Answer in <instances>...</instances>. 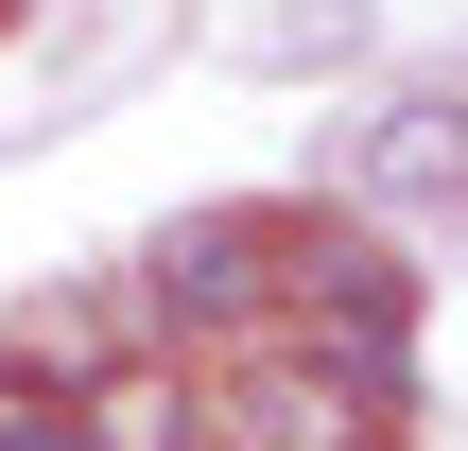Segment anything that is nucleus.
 Returning a JSON list of instances; mask_svg holds the SVG:
<instances>
[{"instance_id":"obj_1","label":"nucleus","mask_w":468,"mask_h":451,"mask_svg":"<svg viewBox=\"0 0 468 451\" xmlns=\"http://www.w3.org/2000/svg\"><path fill=\"white\" fill-rule=\"evenodd\" d=\"M278 313H295V209H174V226L139 243V348L226 365V348H261Z\"/></svg>"},{"instance_id":"obj_2","label":"nucleus","mask_w":468,"mask_h":451,"mask_svg":"<svg viewBox=\"0 0 468 451\" xmlns=\"http://www.w3.org/2000/svg\"><path fill=\"white\" fill-rule=\"evenodd\" d=\"M208 451H399V417L313 348V330H261L208 365Z\"/></svg>"},{"instance_id":"obj_3","label":"nucleus","mask_w":468,"mask_h":451,"mask_svg":"<svg viewBox=\"0 0 468 451\" xmlns=\"http://www.w3.org/2000/svg\"><path fill=\"white\" fill-rule=\"evenodd\" d=\"M347 191L382 226H468V87H399L365 139H347Z\"/></svg>"},{"instance_id":"obj_4","label":"nucleus","mask_w":468,"mask_h":451,"mask_svg":"<svg viewBox=\"0 0 468 451\" xmlns=\"http://www.w3.org/2000/svg\"><path fill=\"white\" fill-rule=\"evenodd\" d=\"M69 451H208V365L191 348H122L69 382Z\"/></svg>"},{"instance_id":"obj_5","label":"nucleus","mask_w":468,"mask_h":451,"mask_svg":"<svg viewBox=\"0 0 468 451\" xmlns=\"http://www.w3.org/2000/svg\"><path fill=\"white\" fill-rule=\"evenodd\" d=\"M365 52H382V0H243V17H226V70H261V87L365 70Z\"/></svg>"},{"instance_id":"obj_6","label":"nucleus","mask_w":468,"mask_h":451,"mask_svg":"<svg viewBox=\"0 0 468 451\" xmlns=\"http://www.w3.org/2000/svg\"><path fill=\"white\" fill-rule=\"evenodd\" d=\"M122 348H139V295H17V365L87 382V365H122Z\"/></svg>"},{"instance_id":"obj_7","label":"nucleus","mask_w":468,"mask_h":451,"mask_svg":"<svg viewBox=\"0 0 468 451\" xmlns=\"http://www.w3.org/2000/svg\"><path fill=\"white\" fill-rule=\"evenodd\" d=\"M0 451H69V382L0 348Z\"/></svg>"},{"instance_id":"obj_8","label":"nucleus","mask_w":468,"mask_h":451,"mask_svg":"<svg viewBox=\"0 0 468 451\" xmlns=\"http://www.w3.org/2000/svg\"><path fill=\"white\" fill-rule=\"evenodd\" d=\"M17 17H35V0H0V35H17Z\"/></svg>"}]
</instances>
